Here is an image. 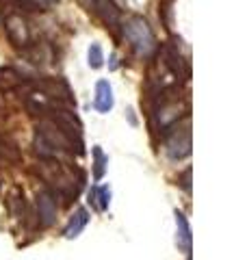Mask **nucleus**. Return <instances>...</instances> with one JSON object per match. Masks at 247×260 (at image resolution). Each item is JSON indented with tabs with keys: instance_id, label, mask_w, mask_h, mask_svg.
<instances>
[{
	"instance_id": "f03ea898",
	"label": "nucleus",
	"mask_w": 247,
	"mask_h": 260,
	"mask_svg": "<svg viewBox=\"0 0 247 260\" xmlns=\"http://www.w3.org/2000/svg\"><path fill=\"white\" fill-rule=\"evenodd\" d=\"M163 135H165V152H167L171 160H182L191 154V128H189V124L180 126L178 121V124L165 130Z\"/></svg>"
},
{
	"instance_id": "1a4fd4ad",
	"label": "nucleus",
	"mask_w": 247,
	"mask_h": 260,
	"mask_svg": "<svg viewBox=\"0 0 247 260\" xmlns=\"http://www.w3.org/2000/svg\"><path fill=\"white\" fill-rule=\"evenodd\" d=\"M89 223V213H87V208H78L76 213L72 215V219H70V223H68V228H65V239H76L78 234L85 230V225Z\"/></svg>"
},
{
	"instance_id": "7ed1b4c3",
	"label": "nucleus",
	"mask_w": 247,
	"mask_h": 260,
	"mask_svg": "<svg viewBox=\"0 0 247 260\" xmlns=\"http://www.w3.org/2000/svg\"><path fill=\"white\" fill-rule=\"evenodd\" d=\"M89 7H91L89 11H94L98 18L106 24V26L115 28L119 24V9H117V5H115L113 0H91Z\"/></svg>"
},
{
	"instance_id": "f257e3e1",
	"label": "nucleus",
	"mask_w": 247,
	"mask_h": 260,
	"mask_svg": "<svg viewBox=\"0 0 247 260\" xmlns=\"http://www.w3.org/2000/svg\"><path fill=\"white\" fill-rule=\"evenodd\" d=\"M123 35H126L130 46L137 50V54L150 56L156 50L154 32L150 28V24H147L141 15H133V18H128V22L123 24Z\"/></svg>"
},
{
	"instance_id": "9d476101",
	"label": "nucleus",
	"mask_w": 247,
	"mask_h": 260,
	"mask_svg": "<svg viewBox=\"0 0 247 260\" xmlns=\"http://www.w3.org/2000/svg\"><path fill=\"white\" fill-rule=\"evenodd\" d=\"M87 59H89V68L100 70L102 65H104V52H102V46H100V44H91V46H89Z\"/></svg>"
},
{
	"instance_id": "f8f14e48",
	"label": "nucleus",
	"mask_w": 247,
	"mask_h": 260,
	"mask_svg": "<svg viewBox=\"0 0 247 260\" xmlns=\"http://www.w3.org/2000/svg\"><path fill=\"white\" fill-rule=\"evenodd\" d=\"M159 13L165 26H171V13H174V0H161L159 3Z\"/></svg>"
},
{
	"instance_id": "0eeeda50",
	"label": "nucleus",
	"mask_w": 247,
	"mask_h": 260,
	"mask_svg": "<svg viewBox=\"0 0 247 260\" xmlns=\"http://www.w3.org/2000/svg\"><path fill=\"white\" fill-rule=\"evenodd\" d=\"M176 245L184 254H191V225L180 210H176Z\"/></svg>"
},
{
	"instance_id": "ddd939ff",
	"label": "nucleus",
	"mask_w": 247,
	"mask_h": 260,
	"mask_svg": "<svg viewBox=\"0 0 247 260\" xmlns=\"http://www.w3.org/2000/svg\"><path fill=\"white\" fill-rule=\"evenodd\" d=\"M11 3H18V5H22V0H11Z\"/></svg>"
},
{
	"instance_id": "39448f33",
	"label": "nucleus",
	"mask_w": 247,
	"mask_h": 260,
	"mask_svg": "<svg viewBox=\"0 0 247 260\" xmlns=\"http://www.w3.org/2000/svg\"><path fill=\"white\" fill-rule=\"evenodd\" d=\"M5 26H7V32H9V39L15 46H28L30 44L28 28L20 15H9V18L5 20Z\"/></svg>"
},
{
	"instance_id": "423d86ee",
	"label": "nucleus",
	"mask_w": 247,
	"mask_h": 260,
	"mask_svg": "<svg viewBox=\"0 0 247 260\" xmlns=\"http://www.w3.org/2000/svg\"><path fill=\"white\" fill-rule=\"evenodd\" d=\"M115 104V98H113V89L109 80L100 78L96 83V100H94V107L98 113H109Z\"/></svg>"
},
{
	"instance_id": "20e7f679",
	"label": "nucleus",
	"mask_w": 247,
	"mask_h": 260,
	"mask_svg": "<svg viewBox=\"0 0 247 260\" xmlns=\"http://www.w3.org/2000/svg\"><path fill=\"white\" fill-rule=\"evenodd\" d=\"M37 210H39V223L48 228L54 223L56 219V200L50 191L37 193Z\"/></svg>"
},
{
	"instance_id": "9b49d317",
	"label": "nucleus",
	"mask_w": 247,
	"mask_h": 260,
	"mask_svg": "<svg viewBox=\"0 0 247 260\" xmlns=\"http://www.w3.org/2000/svg\"><path fill=\"white\" fill-rule=\"evenodd\" d=\"M94 176H96V180H100V178L104 176V172H106V162H109V158L104 156V152L98 148H94Z\"/></svg>"
},
{
	"instance_id": "6e6552de",
	"label": "nucleus",
	"mask_w": 247,
	"mask_h": 260,
	"mask_svg": "<svg viewBox=\"0 0 247 260\" xmlns=\"http://www.w3.org/2000/svg\"><path fill=\"white\" fill-rule=\"evenodd\" d=\"M89 204H91L98 213H104L109 210L111 204V186L109 184H100V186H94L89 191Z\"/></svg>"
}]
</instances>
